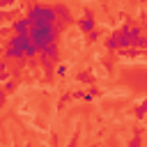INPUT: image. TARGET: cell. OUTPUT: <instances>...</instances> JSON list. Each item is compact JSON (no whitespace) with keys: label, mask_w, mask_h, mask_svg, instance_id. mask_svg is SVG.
<instances>
[{"label":"cell","mask_w":147,"mask_h":147,"mask_svg":"<svg viewBox=\"0 0 147 147\" xmlns=\"http://www.w3.org/2000/svg\"><path fill=\"white\" fill-rule=\"evenodd\" d=\"M28 23L30 28H37V25H53L55 23V14H53V7H46V5H32L28 9Z\"/></svg>","instance_id":"obj_1"},{"label":"cell","mask_w":147,"mask_h":147,"mask_svg":"<svg viewBox=\"0 0 147 147\" xmlns=\"http://www.w3.org/2000/svg\"><path fill=\"white\" fill-rule=\"evenodd\" d=\"M28 37H30V41H32V44L37 46V51H39V48H44V46H48V44H55L57 32H55L53 25H37V28H30Z\"/></svg>","instance_id":"obj_2"},{"label":"cell","mask_w":147,"mask_h":147,"mask_svg":"<svg viewBox=\"0 0 147 147\" xmlns=\"http://www.w3.org/2000/svg\"><path fill=\"white\" fill-rule=\"evenodd\" d=\"M53 14H55V21H60V23H69L71 21V11L64 5H55L53 7Z\"/></svg>","instance_id":"obj_3"},{"label":"cell","mask_w":147,"mask_h":147,"mask_svg":"<svg viewBox=\"0 0 147 147\" xmlns=\"http://www.w3.org/2000/svg\"><path fill=\"white\" fill-rule=\"evenodd\" d=\"M11 30H14L16 34H21V37H28V32H30V23H28V18H16V21L11 23Z\"/></svg>","instance_id":"obj_4"},{"label":"cell","mask_w":147,"mask_h":147,"mask_svg":"<svg viewBox=\"0 0 147 147\" xmlns=\"http://www.w3.org/2000/svg\"><path fill=\"white\" fill-rule=\"evenodd\" d=\"M39 57H46V60L55 62L57 60V44H48V46L39 48Z\"/></svg>","instance_id":"obj_5"},{"label":"cell","mask_w":147,"mask_h":147,"mask_svg":"<svg viewBox=\"0 0 147 147\" xmlns=\"http://www.w3.org/2000/svg\"><path fill=\"white\" fill-rule=\"evenodd\" d=\"M30 44V37H21V34H14V37H9V41H7V46H14V48H21V51H25V46Z\"/></svg>","instance_id":"obj_6"},{"label":"cell","mask_w":147,"mask_h":147,"mask_svg":"<svg viewBox=\"0 0 147 147\" xmlns=\"http://www.w3.org/2000/svg\"><path fill=\"white\" fill-rule=\"evenodd\" d=\"M5 57L7 60H16V62H21L25 55H23V51L21 48H14V46H7V51H5Z\"/></svg>","instance_id":"obj_7"},{"label":"cell","mask_w":147,"mask_h":147,"mask_svg":"<svg viewBox=\"0 0 147 147\" xmlns=\"http://www.w3.org/2000/svg\"><path fill=\"white\" fill-rule=\"evenodd\" d=\"M78 28H80L83 32H87V34H90V32L94 30V18H92V16L87 14L85 18H80V21H78Z\"/></svg>","instance_id":"obj_8"},{"label":"cell","mask_w":147,"mask_h":147,"mask_svg":"<svg viewBox=\"0 0 147 147\" xmlns=\"http://www.w3.org/2000/svg\"><path fill=\"white\" fill-rule=\"evenodd\" d=\"M117 44H119V48H129V46H131V39L119 32V34H117Z\"/></svg>","instance_id":"obj_9"},{"label":"cell","mask_w":147,"mask_h":147,"mask_svg":"<svg viewBox=\"0 0 147 147\" xmlns=\"http://www.w3.org/2000/svg\"><path fill=\"white\" fill-rule=\"evenodd\" d=\"M106 48H108V51L119 48V44H117V34H113V37H108V39H106Z\"/></svg>","instance_id":"obj_10"},{"label":"cell","mask_w":147,"mask_h":147,"mask_svg":"<svg viewBox=\"0 0 147 147\" xmlns=\"http://www.w3.org/2000/svg\"><path fill=\"white\" fill-rule=\"evenodd\" d=\"M41 60V64H44V69H46V74L51 76V74H55V67H53V62L51 60H46V57H39Z\"/></svg>","instance_id":"obj_11"},{"label":"cell","mask_w":147,"mask_h":147,"mask_svg":"<svg viewBox=\"0 0 147 147\" xmlns=\"http://www.w3.org/2000/svg\"><path fill=\"white\" fill-rule=\"evenodd\" d=\"M131 46H133V48H145V37H142V34H140V37H133V39H131Z\"/></svg>","instance_id":"obj_12"},{"label":"cell","mask_w":147,"mask_h":147,"mask_svg":"<svg viewBox=\"0 0 147 147\" xmlns=\"http://www.w3.org/2000/svg\"><path fill=\"white\" fill-rule=\"evenodd\" d=\"M34 53H37V46H34V44H32V41H30V44H28V46H25V51H23V55H25V57H32V55H34Z\"/></svg>","instance_id":"obj_13"},{"label":"cell","mask_w":147,"mask_h":147,"mask_svg":"<svg viewBox=\"0 0 147 147\" xmlns=\"http://www.w3.org/2000/svg\"><path fill=\"white\" fill-rule=\"evenodd\" d=\"M145 110H147V101H142V103L136 108V115H138V117H142V115H145Z\"/></svg>","instance_id":"obj_14"},{"label":"cell","mask_w":147,"mask_h":147,"mask_svg":"<svg viewBox=\"0 0 147 147\" xmlns=\"http://www.w3.org/2000/svg\"><path fill=\"white\" fill-rule=\"evenodd\" d=\"M14 87H16V83H14V80H7V83H5V94H7V92H14Z\"/></svg>","instance_id":"obj_15"},{"label":"cell","mask_w":147,"mask_h":147,"mask_svg":"<svg viewBox=\"0 0 147 147\" xmlns=\"http://www.w3.org/2000/svg\"><path fill=\"white\" fill-rule=\"evenodd\" d=\"M129 147H140V138H138V136H133V138H131V142H129Z\"/></svg>","instance_id":"obj_16"},{"label":"cell","mask_w":147,"mask_h":147,"mask_svg":"<svg viewBox=\"0 0 147 147\" xmlns=\"http://www.w3.org/2000/svg\"><path fill=\"white\" fill-rule=\"evenodd\" d=\"M5 71H7V62H5V60H0V74H5Z\"/></svg>","instance_id":"obj_17"},{"label":"cell","mask_w":147,"mask_h":147,"mask_svg":"<svg viewBox=\"0 0 147 147\" xmlns=\"http://www.w3.org/2000/svg\"><path fill=\"white\" fill-rule=\"evenodd\" d=\"M87 37H90V39H92V41H94V39H96V37H99V32H96V30H92V32H90V34H87Z\"/></svg>","instance_id":"obj_18"},{"label":"cell","mask_w":147,"mask_h":147,"mask_svg":"<svg viewBox=\"0 0 147 147\" xmlns=\"http://www.w3.org/2000/svg\"><path fill=\"white\" fill-rule=\"evenodd\" d=\"M5 103V90H0V106Z\"/></svg>","instance_id":"obj_19"}]
</instances>
